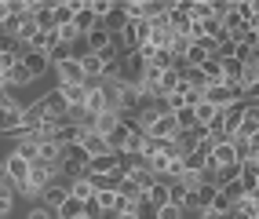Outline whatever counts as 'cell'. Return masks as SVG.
Wrapping results in <instances>:
<instances>
[{"mask_svg":"<svg viewBox=\"0 0 259 219\" xmlns=\"http://www.w3.org/2000/svg\"><path fill=\"white\" fill-rule=\"evenodd\" d=\"M88 150H84L80 143H66L62 146V157H59V164H62V172L70 176V179H80V176H88Z\"/></svg>","mask_w":259,"mask_h":219,"instance_id":"6da1fadb","label":"cell"},{"mask_svg":"<svg viewBox=\"0 0 259 219\" xmlns=\"http://www.w3.org/2000/svg\"><path fill=\"white\" fill-rule=\"evenodd\" d=\"M117 73H120V84H132V88H139L143 77H146V59L139 52H124L117 59Z\"/></svg>","mask_w":259,"mask_h":219,"instance_id":"7a4b0ae2","label":"cell"},{"mask_svg":"<svg viewBox=\"0 0 259 219\" xmlns=\"http://www.w3.org/2000/svg\"><path fill=\"white\" fill-rule=\"evenodd\" d=\"M245 139H259V103H248L245 113H241V124H237L234 143H245Z\"/></svg>","mask_w":259,"mask_h":219,"instance_id":"3957f363","label":"cell"},{"mask_svg":"<svg viewBox=\"0 0 259 219\" xmlns=\"http://www.w3.org/2000/svg\"><path fill=\"white\" fill-rule=\"evenodd\" d=\"M201 139H204V128H201V124H194V128L176 132V139H171V143H176V150L186 157V154H194V150H197V143H201Z\"/></svg>","mask_w":259,"mask_h":219,"instance_id":"277c9868","label":"cell"},{"mask_svg":"<svg viewBox=\"0 0 259 219\" xmlns=\"http://www.w3.org/2000/svg\"><path fill=\"white\" fill-rule=\"evenodd\" d=\"M230 164H237V143L227 139L208 154V168H230Z\"/></svg>","mask_w":259,"mask_h":219,"instance_id":"5b68a950","label":"cell"},{"mask_svg":"<svg viewBox=\"0 0 259 219\" xmlns=\"http://www.w3.org/2000/svg\"><path fill=\"white\" fill-rule=\"evenodd\" d=\"M128 136H132V124L124 121V117H120V121H117V128L106 136V150L120 157V154H124V146H128Z\"/></svg>","mask_w":259,"mask_h":219,"instance_id":"8992f818","label":"cell"},{"mask_svg":"<svg viewBox=\"0 0 259 219\" xmlns=\"http://www.w3.org/2000/svg\"><path fill=\"white\" fill-rule=\"evenodd\" d=\"M51 8H55V4H48V0H44V4H40V0H33V4H29V15H33V22H37L40 33L55 29V15H51Z\"/></svg>","mask_w":259,"mask_h":219,"instance_id":"52a82bcc","label":"cell"},{"mask_svg":"<svg viewBox=\"0 0 259 219\" xmlns=\"http://www.w3.org/2000/svg\"><path fill=\"white\" fill-rule=\"evenodd\" d=\"M37 103L44 106V117H66L70 113V103H66V95L55 88V92H48L44 99H37Z\"/></svg>","mask_w":259,"mask_h":219,"instance_id":"ba28073f","label":"cell"},{"mask_svg":"<svg viewBox=\"0 0 259 219\" xmlns=\"http://www.w3.org/2000/svg\"><path fill=\"white\" fill-rule=\"evenodd\" d=\"M55 70H59V80H62V84H88V77H84L77 55H73V59H66V62H59Z\"/></svg>","mask_w":259,"mask_h":219,"instance_id":"9c48e42d","label":"cell"},{"mask_svg":"<svg viewBox=\"0 0 259 219\" xmlns=\"http://www.w3.org/2000/svg\"><path fill=\"white\" fill-rule=\"evenodd\" d=\"M176 132H179L176 117L164 113V117H157V121L150 124V132H143V136H153V139H176Z\"/></svg>","mask_w":259,"mask_h":219,"instance_id":"30bf717a","label":"cell"},{"mask_svg":"<svg viewBox=\"0 0 259 219\" xmlns=\"http://www.w3.org/2000/svg\"><path fill=\"white\" fill-rule=\"evenodd\" d=\"M4 172H8V179L15 183V190H19V183L29 179V161H22L19 154H11V157L4 161Z\"/></svg>","mask_w":259,"mask_h":219,"instance_id":"8fae6325","label":"cell"},{"mask_svg":"<svg viewBox=\"0 0 259 219\" xmlns=\"http://www.w3.org/2000/svg\"><path fill=\"white\" fill-rule=\"evenodd\" d=\"M117 103H120V113H132V110L143 106V92L132 88V84H120L117 88Z\"/></svg>","mask_w":259,"mask_h":219,"instance_id":"7c38bea8","label":"cell"},{"mask_svg":"<svg viewBox=\"0 0 259 219\" xmlns=\"http://www.w3.org/2000/svg\"><path fill=\"white\" fill-rule=\"evenodd\" d=\"M237 179L248 197H259V164H237Z\"/></svg>","mask_w":259,"mask_h":219,"instance_id":"4fadbf2b","label":"cell"},{"mask_svg":"<svg viewBox=\"0 0 259 219\" xmlns=\"http://www.w3.org/2000/svg\"><path fill=\"white\" fill-rule=\"evenodd\" d=\"M234 15L241 19V26H248V29L259 26V8H255V0H234Z\"/></svg>","mask_w":259,"mask_h":219,"instance_id":"5bb4252c","label":"cell"},{"mask_svg":"<svg viewBox=\"0 0 259 219\" xmlns=\"http://www.w3.org/2000/svg\"><path fill=\"white\" fill-rule=\"evenodd\" d=\"M99 26H102V29H106V33H110V37H113V33H120V29H124V26H128V15H124V4H113V8L106 11V19H102Z\"/></svg>","mask_w":259,"mask_h":219,"instance_id":"9a60e30c","label":"cell"},{"mask_svg":"<svg viewBox=\"0 0 259 219\" xmlns=\"http://www.w3.org/2000/svg\"><path fill=\"white\" fill-rule=\"evenodd\" d=\"M212 197H215V187H208V183H201V187H194V190H190L186 205H194L197 212H204V208H212Z\"/></svg>","mask_w":259,"mask_h":219,"instance_id":"2e32d148","label":"cell"},{"mask_svg":"<svg viewBox=\"0 0 259 219\" xmlns=\"http://www.w3.org/2000/svg\"><path fill=\"white\" fill-rule=\"evenodd\" d=\"M33 80V73L26 70L22 62H15L8 73H0V84H4V88H22V84H29Z\"/></svg>","mask_w":259,"mask_h":219,"instance_id":"e0dca14e","label":"cell"},{"mask_svg":"<svg viewBox=\"0 0 259 219\" xmlns=\"http://www.w3.org/2000/svg\"><path fill=\"white\" fill-rule=\"evenodd\" d=\"M117 164H120V157H117V154H99V157H92V161H88V176H110Z\"/></svg>","mask_w":259,"mask_h":219,"instance_id":"ac0fdd59","label":"cell"},{"mask_svg":"<svg viewBox=\"0 0 259 219\" xmlns=\"http://www.w3.org/2000/svg\"><path fill=\"white\" fill-rule=\"evenodd\" d=\"M117 121H120V113H113V110H106V113H95V121H92V132L106 139L110 132L117 128Z\"/></svg>","mask_w":259,"mask_h":219,"instance_id":"d6986e66","label":"cell"},{"mask_svg":"<svg viewBox=\"0 0 259 219\" xmlns=\"http://www.w3.org/2000/svg\"><path fill=\"white\" fill-rule=\"evenodd\" d=\"M95 26H99V19H95V11L88 8V0H84V4H80V11L73 15V29L84 37V33H88V29H95Z\"/></svg>","mask_w":259,"mask_h":219,"instance_id":"ffe728a7","label":"cell"},{"mask_svg":"<svg viewBox=\"0 0 259 219\" xmlns=\"http://www.w3.org/2000/svg\"><path fill=\"white\" fill-rule=\"evenodd\" d=\"M22 124V106H8L0 110V136H11L15 128Z\"/></svg>","mask_w":259,"mask_h":219,"instance_id":"44dd1931","label":"cell"},{"mask_svg":"<svg viewBox=\"0 0 259 219\" xmlns=\"http://www.w3.org/2000/svg\"><path fill=\"white\" fill-rule=\"evenodd\" d=\"M19 62H22V66H26V70H29V73H33V77H37V73H44V70H48V66H51V62H48V55H44V52H29V48H26V55H22V59H19Z\"/></svg>","mask_w":259,"mask_h":219,"instance_id":"7402d4cb","label":"cell"},{"mask_svg":"<svg viewBox=\"0 0 259 219\" xmlns=\"http://www.w3.org/2000/svg\"><path fill=\"white\" fill-rule=\"evenodd\" d=\"M237 219H259V197H241L234 201V208H230Z\"/></svg>","mask_w":259,"mask_h":219,"instance_id":"603a6c76","label":"cell"},{"mask_svg":"<svg viewBox=\"0 0 259 219\" xmlns=\"http://www.w3.org/2000/svg\"><path fill=\"white\" fill-rule=\"evenodd\" d=\"M84 37H88V48H92V55H99V52H102V48H110V44H113V37H110V33H106V29H102V26H95V29H88V33H84Z\"/></svg>","mask_w":259,"mask_h":219,"instance_id":"cb8c5ba5","label":"cell"},{"mask_svg":"<svg viewBox=\"0 0 259 219\" xmlns=\"http://www.w3.org/2000/svg\"><path fill=\"white\" fill-rule=\"evenodd\" d=\"M59 92L66 95V103H70V106H84V99H88V84H59Z\"/></svg>","mask_w":259,"mask_h":219,"instance_id":"d4e9b609","label":"cell"},{"mask_svg":"<svg viewBox=\"0 0 259 219\" xmlns=\"http://www.w3.org/2000/svg\"><path fill=\"white\" fill-rule=\"evenodd\" d=\"M190 113H194V124H201V128H204V124H208V121H212V117H215L219 110H215L212 103H204V99H197V103L190 106Z\"/></svg>","mask_w":259,"mask_h":219,"instance_id":"484cf974","label":"cell"},{"mask_svg":"<svg viewBox=\"0 0 259 219\" xmlns=\"http://www.w3.org/2000/svg\"><path fill=\"white\" fill-rule=\"evenodd\" d=\"M66 190H70V197H77V201H88V197H95V187H92V179H88V176L73 179Z\"/></svg>","mask_w":259,"mask_h":219,"instance_id":"4316f807","label":"cell"},{"mask_svg":"<svg viewBox=\"0 0 259 219\" xmlns=\"http://www.w3.org/2000/svg\"><path fill=\"white\" fill-rule=\"evenodd\" d=\"M62 157V146L55 139H37V161H59Z\"/></svg>","mask_w":259,"mask_h":219,"instance_id":"83f0119b","label":"cell"},{"mask_svg":"<svg viewBox=\"0 0 259 219\" xmlns=\"http://www.w3.org/2000/svg\"><path fill=\"white\" fill-rule=\"evenodd\" d=\"M80 146L88 150V157H99V154H110V150H106V139H102V136H95V132H84V139H80Z\"/></svg>","mask_w":259,"mask_h":219,"instance_id":"f1b7e54d","label":"cell"},{"mask_svg":"<svg viewBox=\"0 0 259 219\" xmlns=\"http://www.w3.org/2000/svg\"><path fill=\"white\" fill-rule=\"evenodd\" d=\"M40 194H44V205H48V208H59L62 201L70 197V190H66V187H59V183H51V187H44Z\"/></svg>","mask_w":259,"mask_h":219,"instance_id":"f546056e","label":"cell"},{"mask_svg":"<svg viewBox=\"0 0 259 219\" xmlns=\"http://www.w3.org/2000/svg\"><path fill=\"white\" fill-rule=\"evenodd\" d=\"M55 44H59V33H55V29H51V33H37V37L29 40V52H44V55H48Z\"/></svg>","mask_w":259,"mask_h":219,"instance_id":"4dcf8cb0","label":"cell"},{"mask_svg":"<svg viewBox=\"0 0 259 219\" xmlns=\"http://www.w3.org/2000/svg\"><path fill=\"white\" fill-rule=\"evenodd\" d=\"M197 73L208 80V84H223V70H219V59H204L201 66H197Z\"/></svg>","mask_w":259,"mask_h":219,"instance_id":"1f68e13d","label":"cell"},{"mask_svg":"<svg viewBox=\"0 0 259 219\" xmlns=\"http://www.w3.org/2000/svg\"><path fill=\"white\" fill-rule=\"evenodd\" d=\"M55 212H59V219H77V215H84V201H77V197H66Z\"/></svg>","mask_w":259,"mask_h":219,"instance_id":"d6a6232c","label":"cell"},{"mask_svg":"<svg viewBox=\"0 0 259 219\" xmlns=\"http://www.w3.org/2000/svg\"><path fill=\"white\" fill-rule=\"evenodd\" d=\"M128 179H132V183H135V187H139L143 194L153 187V183H157V176H153L150 168H135V172H128Z\"/></svg>","mask_w":259,"mask_h":219,"instance_id":"836d02e7","label":"cell"},{"mask_svg":"<svg viewBox=\"0 0 259 219\" xmlns=\"http://www.w3.org/2000/svg\"><path fill=\"white\" fill-rule=\"evenodd\" d=\"M143 197L150 201L153 208H164V205H168V187H164V183H153V187H150Z\"/></svg>","mask_w":259,"mask_h":219,"instance_id":"e575fe53","label":"cell"},{"mask_svg":"<svg viewBox=\"0 0 259 219\" xmlns=\"http://www.w3.org/2000/svg\"><path fill=\"white\" fill-rule=\"evenodd\" d=\"M40 121H44V106H40V103L22 106V124H26V128H37Z\"/></svg>","mask_w":259,"mask_h":219,"instance_id":"d590c367","label":"cell"},{"mask_svg":"<svg viewBox=\"0 0 259 219\" xmlns=\"http://www.w3.org/2000/svg\"><path fill=\"white\" fill-rule=\"evenodd\" d=\"M179 88V77L176 73H171V70H164L161 77H157V99H164V95H171V92H176Z\"/></svg>","mask_w":259,"mask_h":219,"instance_id":"8d00e7d4","label":"cell"},{"mask_svg":"<svg viewBox=\"0 0 259 219\" xmlns=\"http://www.w3.org/2000/svg\"><path fill=\"white\" fill-rule=\"evenodd\" d=\"M132 26V37H135V48H143V44H150V22L146 19H135V22H128Z\"/></svg>","mask_w":259,"mask_h":219,"instance_id":"74e56055","label":"cell"},{"mask_svg":"<svg viewBox=\"0 0 259 219\" xmlns=\"http://www.w3.org/2000/svg\"><path fill=\"white\" fill-rule=\"evenodd\" d=\"M80 70H84V77H88V80H95V77L102 73V59L88 52V55H84V59H80Z\"/></svg>","mask_w":259,"mask_h":219,"instance_id":"f35d334b","label":"cell"},{"mask_svg":"<svg viewBox=\"0 0 259 219\" xmlns=\"http://www.w3.org/2000/svg\"><path fill=\"white\" fill-rule=\"evenodd\" d=\"M66 59H73V44H55L48 52V62L51 66H59V62H66Z\"/></svg>","mask_w":259,"mask_h":219,"instance_id":"ab89813d","label":"cell"},{"mask_svg":"<svg viewBox=\"0 0 259 219\" xmlns=\"http://www.w3.org/2000/svg\"><path fill=\"white\" fill-rule=\"evenodd\" d=\"M113 190H117L120 197H128V201H139V197H143V190H139V187H135V183H132L128 176H124V179H120V183H117V187H113Z\"/></svg>","mask_w":259,"mask_h":219,"instance_id":"60d3db41","label":"cell"},{"mask_svg":"<svg viewBox=\"0 0 259 219\" xmlns=\"http://www.w3.org/2000/svg\"><path fill=\"white\" fill-rule=\"evenodd\" d=\"M15 154H19L22 161H37V139H22V143H15Z\"/></svg>","mask_w":259,"mask_h":219,"instance_id":"b9f144b4","label":"cell"},{"mask_svg":"<svg viewBox=\"0 0 259 219\" xmlns=\"http://www.w3.org/2000/svg\"><path fill=\"white\" fill-rule=\"evenodd\" d=\"M132 215L135 219H157V208H153L146 197H139V201H135V208H132Z\"/></svg>","mask_w":259,"mask_h":219,"instance_id":"7bdbcfd3","label":"cell"},{"mask_svg":"<svg viewBox=\"0 0 259 219\" xmlns=\"http://www.w3.org/2000/svg\"><path fill=\"white\" fill-rule=\"evenodd\" d=\"M95 201H99V208L102 212H113V205H117V190H95Z\"/></svg>","mask_w":259,"mask_h":219,"instance_id":"ee69618b","label":"cell"},{"mask_svg":"<svg viewBox=\"0 0 259 219\" xmlns=\"http://www.w3.org/2000/svg\"><path fill=\"white\" fill-rule=\"evenodd\" d=\"M8 106H26V103H19V99H15V92L0 84V110H8Z\"/></svg>","mask_w":259,"mask_h":219,"instance_id":"f6af8a7d","label":"cell"},{"mask_svg":"<svg viewBox=\"0 0 259 219\" xmlns=\"http://www.w3.org/2000/svg\"><path fill=\"white\" fill-rule=\"evenodd\" d=\"M102 215H106V212L99 208V201H95V197L84 201V219H102Z\"/></svg>","mask_w":259,"mask_h":219,"instance_id":"bcb514c9","label":"cell"},{"mask_svg":"<svg viewBox=\"0 0 259 219\" xmlns=\"http://www.w3.org/2000/svg\"><path fill=\"white\" fill-rule=\"evenodd\" d=\"M29 219H59V212H55V208H48V205H37V208L29 212Z\"/></svg>","mask_w":259,"mask_h":219,"instance_id":"7dc6e473","label":"cell"},{"mask_svg":"<svg viewBox=\"0 0 259 219\" xmlns=\"http://www.w3.org/2000/svg\"><path fill=\"white\" fill-rule=\"evenodd\" d=\"M157 219H183V208L179 205H164V208H157Z\"/></svg>","mask_w":259,"mask_h":219,"instance_id":"c3c4849f","label":"cell"},{"mask_svg":"<svg viewBox=\"0 0 259 219\" xmlns=\"http://www.w3.org/2000/svg\"><path fill=\"white\" fill-rule=\"evenodd\" d=\"M11 201H15V190H0V215L11 212Z\"/></svg>","mask_w":259,"mask_h":219,"instance_id":"681fc988","label":"cell"},{"mask_svg":"<svg viewBox=\"0 0 259 219\" xmlns=\"http://www.w3.org/2000/svg\"><path fill=\"white\" fill-rule=\"evenodd\" d=\"M11 22V0H0V26Z\"/></svg>","mask_w":259,"mask_h":219,"instance_id":"f907efd6","label":"cell"},{"mask_svg":"<svg viewBox=\"0 0 259 219\" xmlns=\"http://www.w3.org/2000/svg\"><path fill=\"white\" fill-rule=\"evenodd\" d=\"M110 219H135L132 212H110Z\"/></svg>","mask_w":259,"mask_h":219,"instance_id":"816d5d0a","label":"cell"},{"mask_svg":"<svg viewBox=\"0 0 259 219\" xmlns=\"http://www.w3.org/2000/svg\"><path fill=\"white\" fill-rule=\"evenodd\" d=\"M77 219H84V215H77Z\"/></svg>","mask_w":259,"mask_h":219,"instance_id":"f5cc1de1","label":"cell"},{"mask_svg":"<svg viewBox=\"0 0 259 219\" xmlns=\"http://www.w3.org/2000/svg\"><path fill=\"white\" fill-rule=\"evenodd\" d=\"M0 219H4V215H0Z\"/></svg>","mask_w":259,"mask_h":219,"instance_id":"db71d44e","label":"cell"}]
</instances>
